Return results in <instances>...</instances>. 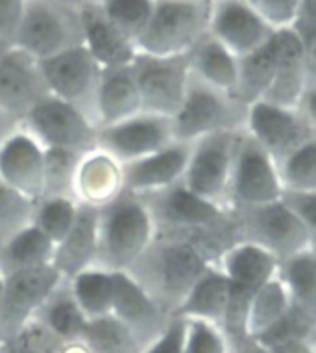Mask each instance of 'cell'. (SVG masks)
Instances as JSON below:
<instances>
[{"instance_id":"cell-18","label":"cell","mask_w":316,"mask_h":353,"mask_svg":"<svg viewBox=\"0 0 316 353\" xmlns=\"http://www.w3.org/2000/svg\"><path fill=\"white\" fill-rule=\"evenodd\" d=\"M190 143L174 141L172 145L150 156L122 165V187L133 194H150L176 185L184 180L189 161Z\"/></svg>"},{"instance_id":"cell-32","label":"cell","mask_w":316,"mask_h":353,"mask_svg":"<svg viewBox=\"0 0 316 353\" xmlns=\"http://www.w3.org/2000/svg\"><path fill=\"white\" fill-rule=\"evenodd\" d=\"M277 278L287 290L294 309L316 320V252L304 250L279 263Z\"/></svg>"},{"instance_id":"cell-36","label":"cell","mask_w":316,"mask_h":353,"mask_svg":"<svg viewBox=\"0 0 316 353\" xmlns=\"http://www.w3.org/2000/svg\"><path fill=\"white\" fill-rule=\"evenodd\" d=\"M287 192H316V135L277 163Z\"/></svg>"},{"instance_id":"cell-4","label":"cell","mask_w":316,"mask_h":353,"mask_svg":"<svg viewBox=\"0 0 316 353\" xmlns=\"http://www.w3.org/2000/svg\"><path fill=\"white\" fill-rule=\"evenodd\" d=\"M246 117L248 108L233 94L190 76L184 102L170 121L174 139L195 143L207 135L244 132Z\"/></svg>"},{"instance_id":"cell-27","label":"cell","mask_w":316,"mask_h":353,"mask_svg":"<svg viewBox=\"0 0 316 353\" xmlns=\"http://www.w3.org/2000/svg\"><path fill=\"white\" fill-rule=\"evenodd\" d=\"M231 283L219 265H211L196 279L189 294L185 296L181 305L174 314L187 320H201L209 324L219 325L224 320L226 307L230 300Z\"/></svg>"},{"instance_id":"cell-42","label":"cell","mask_w":316,"mask_h":353,"mask_svg":"<svg viewBox=\"0 0 316 353\" xmlns=\"http://www.w3.org/2000/svg\"><path fill=\"white\" fill-rule=\"evenodd\" d=\"M187 320V319H185ZM185 353H233L231 344L219 325L187 320Z\"/></svg>"},{"instance_id":"cell-28","label":"cell","mask_w":316,"mask_h":353,"mask_svg":"<svg viewBox=\"0 0 316 353\" xmlns=\"http://www.w3.org/2000/svg\"><path fill=\"white\" fill-rule=\"evenodd\" d=\"M190 76L207 85L233 94L239 58L207 32L187 52Z\"/></svg>"},{"instance_id":"cell-40","label":"cell","mask_w":316,"mask_h":353,"mask_svg":"<svg viewBox=\"0 0 316 353\" xmlns=\"http://www.w3.org/2000/svg\"><path fill=\"white\" fill-rule=\"evenodd\" d=\"M111 23L135 43L146 28L157 0H98Z\"/></svg>"},{"instance_id":"cell-41","label":"cell","mask_w":316,"mask_h":353,"mask_svg":"<svg viewBox=\"0 0 316 353\" xmlns=\"http://www.w3.org/2000/svg\"><path fill=\"white\" fill-rule=\"evenodd\" d=\"M63 342L48 333L37 320L13 333L0 347V353H61Z\"/></svg>"},{"instance_id":"cell-49","label":"cell","mask_w":316,"mask_h":353,"mask_svg":"<svg viewBox=\"0 0 316 353\" xmlns=\"http://www.w3.org/2000/svg\"><path fill=\"white\" fill-rule=\"evenodd\" d=\"M21 119L12 115L10 111L0 108V148L6 145V141L21 130Z\"/></svg>"},{"instance_id":"cell-7","label":"cell","mask_w":316,"mask_h":353,"mask_svg":"<svg viewBox=\"0 0 316 353\" xmlns=\"http://www.w3.org/2000/svg\"><path fill=\"white\" fill-rule=\"evenodd\" d=\"M233 216L237 239L257 244L279 263L309 248L304 224L285 198L244 211H233Z\"/></svg>"},{"instance_id":"cell-1","label":"cell","mask_w":316,"mask_h":353,"mask_svg":"<svg viewBox=\"0 0 316 353\" xmlns=\"http://www.w3.org/2000/svg\"><path fill=\"white\" fill-rule=\"evenodd\" d=\"M211 265H217V257L204 239L155 233L126 274L163 311L174 314L196 279Z\"/></svg>"},{"instance_id":"cell-33","label":"cell","mask_w":316,"mask_h":353,"mask_svg":"<svg viewBox=\"0 0 316 353\" xmlns=\"http://www.w3.org/2000/svg\"><path fill=\"white\" fill-rule=\"evenodd\" d=\"M70 287L87 320L113 313L115 274L100 268H87L70 279Z\"/></svg>"},{"instance_id":"cell-38","label":"cell","mask_w":316,"mask_h":353,"mask_svg":"<svg viewBox=\"0 0 316 353\" xmlns=\"http://www.w3.org/2000/svg\"><path fill=\"white\" fill-rule=\"evenodd\" d=\"M76 211L78 202L75 198H41L35 202L32 224L58 244L69 233Z\"/></svg>"},{"instance_id":"cell-31","label":"cell","mask_w":316,"mask_h":353,"mask_svg":"<svg viewBox=\"0 0 316 353\" xmlns=\"http://www.w3.org/2000/svg\"><path fill=\"white\" fill-rule=\"evenodd\" d=\"M54 250L56 243L30 224L0 248V272L6 278L19 270L48 267L54 259Z\"/></svg>"},{"instance_id":"cell-53","label":"cell","mask_w":316,"mask_h":353,"mask_svg":"<svg viewBox=\"0 0 316 353\" xmlns=\"http://www.w3.org/2000/svg\"><path fill=\"white\" fill-rule=\"evenodd\" d=\"M54 2H59V4H65V6L70 8H81L89 0H54Z\"/></svg>"},{"instance_id":"cell-54","label":"cell","mask_w":316,"mask_h":353,"mask_svg":"<svg viewBox=\"0 0 316 353\" xmlns=\"http://www.w3.org/2000/svg\"><path fill=\"white\" fill-rule=\"evenodd\" d=\"M6 333H4V330H2V325H0V347H2V344L6 342Z\"/></svg>"},{"instance_id":"cell-11","label":"cell","mask_w":316,"mask_h":353,"mask_svg":"<svg viewBox=\"0 0 316 353\" xmlns=\"http://www.w3.org/2000/svg\"><path fill=\"white\" fill-rule=\"evenodd\" d=\"M41 69L54 97L75 105L89 121L97 124V97L102 67L92 58L86 45L41 61Z\"/></svg>"},{"instance_id":"cell-45","label":"cell","mask_w":316,"mask_h":353,"mask_svg":"<svg viewBox=\"0 0 316 353\" xmlns=\"http://www.w3.org/2000/svg\"><path fill=\"white\" fill-rule=\"evenodd\" d=\"M185 336H187V320L172 314L163 333L150 344L144 353H185Z\"/></svg>"},{"instance_id":"cell-8","label":"cell","mask_w":316,"mask_h":353,"mask_svg":"<svg viewBox=\"0 0 316 353\" xmlns=\"http://www.w3.org/2000/svg\"><path fill=\"white\" fill-rule=\"evenodd\" d=\"M244 132L215 134L190 143L184 183L196 196L228 209L231 170Z\"/></svg>"},{"instance_id":"cell-20","label":"cell","mask_w":316,"mask_h":353,"mask_svg":"<svg viewBox=\"0 0 316 353\" xmlns=\"http://www.w3.org/2000/svg\"><path fill=\"white\" fill-rule=\"evenodd\" d=\"M113 314L130 327L144 350L161 335L172 316L163 311L126 272L115 274Z\"/></svg>"},{"instance_id":"cell-25","label":"cell","mask_w":316,"mask_h":353,"mask_svg":"<svg viewBox=\"0 0 316 353\" xmlns=\"http://www.w3.org/2000/svg\"><path fill=\"white\" fill-rule=\"evenodd\" d=\"M141 113V97L132 63L102 69L97 97V124L110 126Z\"/></svg>"},{"instance_id":"cell-13","label":"cell","mask_w":316,"mask_h":353,"mask_svg":"<svg viewBox=\"0 0 316 353\" xmlns=\"http://www.w3.org/2000/svg\"><path fill=\"white\" fill-rule=\"evenodd\" d=\"M172 121L168 117L141 111L121 122L100 126L97 148L121 165L132 163L174 143Z\"/></svg>"},{"instance_id":"cell-10","label":"cell","mask_w":316,"mask_h":353,"mask_svg":"<svg viewBox=\"0 0 316 353\" xmlns=\"http://www.w3.org/2000/svg\"><path fill=\"white\" fill-rule=\"evenodd\" d=\"M21 126L43 148L75 152L78 156L97 150L98 128L75 105L67 104L54 94H48L35 105L24 117Z\"/></svg>"},{"instance_id":"cell-39","label":"cell","mask_w":316,"mask_h":353,"mask_svg":"<svg viewBox=\"0 0 316 353\" xmlns=\"http://www.w3.org/2000/svg\"><path fill=\"white\" fill-rule=\"evenodd\" d=\"M35 202L0 180V248L34 220Z\"/></svg>"},{"instance_id":"cell-9","label":"cell","mask_w":316,"mask_h":353,"mask_svg":"<svg viewBox=\"0 0 316 353\" xmlns=\"http://www.w3.org/2000/svg\"><path fill=\"white\" fill-rule=\"evenodd\" d=\"M285 196L279 168L274 157L244 132L237 146L231 170L228 209L244 211L282 200Z\"/></svg>"},{"instance_id":"cell-55","label":"cell","mask_w":316,"mask_h":353,"mask_svg":"<svg viewBox=\"0 0 316 353\" xmlns=\"http://www.w3.org/2000/svg\"><path fill=\"white\" fill-rule=\"evenodd\" d=\"M2 289H4V274L0 272V294H2Z\"/></svg>"},{"instance_id":"cell-14","label":"cell","mask_w":316,"mask_h":353,"mask_svg":"<svg viewBox=\"0 0 316 353\" xmlns=\"http://www.w3.org/2000/svg\"><path fill=\"white\" fill-rule=\"evenodd\" d=\"M244 132L276 163L316 135V130L299 108H285L266 100L248 108Z\"/></svg>"},{"instance_id":"cell-5","label":"cell","mask_w":316,"mask_h":353,"mask_svg":"<svg viewBox=\"0 0 316 353\" xmlns=\"http://www.w3.org/2000/svg\"><path fill=\"white\" fill-rule=\"evenodd\" d=\"M139 196L148 208L155 233L195 235L222 232L235 224L233 211L196 196L181 181L163 191Z\"/></svg>"},{"instance_id":"cell-50","label":"cell","mask_w":316,"mask_h":353,"mask_svg":"<svg viewBox=\"0 0 316 353\" xmlns=\"http://www.w3.org/2000/svg\"><path fill=\"white\" fill-rule=\"evenodd\" d=\"M298 108L302 110V113L307 117V121L310 122V126L316 130V83L307 87V91H305L304 99H302Z\"/></svg>"},{"instance_id":"cell-17","label":"cell","mask_w":316,"mask_h":353,"mask_svg":"<svg viewBox=\"0 0 316 353\" xmlns=\"http://www.w3.org/2000/svg\"><path fill=\"white\" fill-rule=\"evenodd\" d=\"M48 94L39 59L17 47L0 54V108L23 121Z\"/></svg>"},{"instance_id":"cell-34","label":"cell","mask_w":316,"mask_h":353,"mask_svg":"<svg viewBox=\"0 0 316 353\" xmlns=\"http://www.w3.org/2000/svg\"><path fill=\"white\" fill-rule=\"evenodd\" d=\"M290 307L293 303H290L287 290L276 276L272 281L253 292L252 303H250V316H248L250 336L259 339L268 333L274 325L279 324L287 316Z\"/></svg>"},{"instance_id":"cell-22","label":"cell","mask_w":316,"mask_h":353,"mask_svg":"<svg viewBox=\"0 0 316 353\" xmlns=\"http://www.w3.org/2000/svg\"><path fill=\"white\" fill-rule=\"evenodd\" d=\"M276 70L265 100L270 104L298 108L309 87L304 47L294 28L276 32Z\"/></svg>"},{"instance_id":"cell-24","label":"cell","mask_w":316,"mask_h":353,"mask_svg":"<svg viewBox=\"0 0 316 353\" xmlns=\"http://www.w3.org/2000/svg\"><path fill=\"white\" fill-rule=\"evenodd\" d=\"M122 191L121 163L98 148L81 156L75 180L76 202L102 208Z\"/></svg>"},{"instance_id":"cell-23","label":"cell","mask_w":316,"mask_h":353,"mask_svg":"<svg viewBox=\"0 0 316 353\" xmlns=\"http://www.w3.org/2000/svg\"><path fill=\"white\" fill-rule=\"evenodd\" d=\"M97 232L98 208L78 202L76 219L69 233L54 250L52 267L58 270L61 278L72 279L92 267L97 257Z\"/></svg>"},{"instance_id":"cell-30","label":"cell","mask_w":316,"mask_h":353,"mask_svg":"<svg viewBox=\"0 0 316 353\" xmlns=\"http://www.w3.org/2000/svg\"><path fill=\"white\" fill-rule=\"evenodd\" d=\"M276 34L266 45L257 50L239 58V70H237V83L233 89L235 97L242 105L257 104L265 100L266 93L274 80L276 70Z\"/></svg>"},{"instance_id":"cell-15","label":"cell","mask_w":316,"mask_h":353,"mask_svg":"<svg viewBox=\"0 0 316 353\" xmlns=\"http://www.w3.org/2000/svg\"><path fill=\"white\" fill-rule=\"evenodd\" d=\"M61 279L52 265L19 270L4 278V289L0 294V325L6 336L17 333L34 320Z\"/></svg>"},{"instance_id":"cell-46","label":"cell","mask_w":316,"mask_h":353,"mask_svg":"<svg viewBox=\"0 0 316 353\" xmlns=\"http://www.w3.org/2000/svg\"><path fill=\"white\" fill-rule=\"evenodd\" d=\"M283 198L298 214L309 239V248L316 252V192H287Z\"/></svg>"},{"instance_id":"cell-47","label":"cell","mask_w":316,"mask_h":353,"mask_svg":"<svg viewBox=\"0 0 316 353\" xmlns=\"http://www.w3.org/2000/svg\"><path fill=\"white\" fill-rule=\"evenodd\" d=\"M298 37L302 41V47H304L307 80H309V85H313V83H316V30H313V32H302V34H298Z\"/></svg>"},{"instance_id":"cell-52","label":"cell","mask_w":316,"mask_h":353,"mask_svg":"<svg viewBox=\"0 0 316 353\" xmlns=\"http://www.w3.org/2000/svg\"><path fill=\"white\" fill-rule=\"evenodd\" d=\"M61 353H91V350H89L81 341H76L63 344V346H61Z\"/></svg>"},{"instance_id":"cell-19","label":"cell","mask_w":316,"mask_h":353,"mask_svg":"<svg viewBox=\"0 0 316 353\" xmlns=\"http://www.w3.org/2000/svg\"><path fill=\"white\" fill-rule=\"evenodd\" d=\"M45 148L21 126L0 148V180L30 200L43 196Z\"/></svg>"},{"instance_id":"cell-6","label":"cell","mask_w":316,"mask_h":353,"mask_svg":"<svg viewBox=\"0 0 316 353\" xmlns=\"http://www.w3.org/2000/svg\"><path fill=\"white\" fill-rule=\"evenodd\" d=\"M80 45H83L80 8L54 0L26 2L15 47L43 61Z\"/></svg>"},{"instance_id":"cell-35","label":"cell","mask_w":316,"mask_h":353,"mask_svg":"<svg viewBox=\"0 0 316 353\" xmlns=\"http://www.w3.org/2000/svg\"><path fill=\"white\" fill-rule=\"evenodd\" d=\"M81 342L91 353H144L137 336L113 313L89 320Z\"/></svg>"},{"instance_id":"cell-16","label":"cell","mask_w":316,"mask_h":353,"mask_svg":"<svg viewBox=\"0 0 316 353\" xmlns=\"http://www.w3.org/2000/svg\"><path fill=\"white\" fill-rule=\"evenodd\" d=\"M209 34L237 58H242L266 45L276 32L248 0H211Z\"/></svg>"},{"instance_id":"cell-21","label":"cell","mask_w":316,"mask_h":353,"mask_svg":"<svg viewBox=\"0 0 316 353\" xmlns=\"http://www.w3.org/2000/svg\"><path fill=\"white\" fill-rule=\"evenodd\" d=\"M83 45L102 69L130 65L137 56V48L103 13L98 0H89L80 8Z\"/></svg>"},{"instance_id":"cell-2","label":"cell","mask_w":316,"mask_h":353,"mask_svg":"<svg viewBox=\"0 0 316 353\" xmlns=\"http://www.w3.org/2000/svg\"><path fill=\"white\" fill-rule=\"evenodd\" d=\"M155 237L154 220L139 194L122 191L98 208L97 257L91 268L128 272Z\"/></svg>"},{"instance_id":"cell-48","label":"cell","mask_w":316,"mask_h":353,"mask_svg":"<svg viewBox=\"0 0 316 353\" xmlns=\"http://www.w3.org/2000/svg\"><path fill=\"white\" fill-rule=\"evenodd\" d=\"M298 34L302 32H313L316 30V0H302L299 13L293 26Z\"/></svg>"},{"instance_id":"cell-44","label":"cell","mask_w":316,"mask_h":353,"mask_svg":"<svg viewBox=\"0 0 316 353\" xmlns=\"http://www.w3.org/2000/svg\"><path fill=\"white\" fill-rule=\"evenodd\" d=\"M28 0H0V54L15 48Z\"/></svg>"},{"instance_id":"cell-43","label":"cell","mask_w":316,"mask_h":353,"mask_svg":"<svg viewBox=\"0 0 316 353\" xmlns=\"http://www.w3.org/2000/svg\"><path fill=\"white\" fill-rule=\"evenodd\" d=\"M248 4L265 19L274 32L293 28L302 0H248Z\"/></svg>"},{"instance_id":"cell-26","label":"cell","mask_w":316,"mask_h":353,"mask_svg":"<svg viewBox=\"0 0 316 353\" xmlns=\"http://www.w3.org/2000/svg\"><path fill=\"white\" fill-rule=\"evenodd\" d=\"M217 265L233 287L255 292L276 278L279 261L257 244L239 241L220 255Z\"/></svg>"},{"instance_id":"cell-29","label":"cell","mask_w":316,"mask_h":353,"mask_svg":"<svg viewBox=\"0 0 316 353\" xmlns=\"http://www.w3.org/2000/svg\"><path fill=\"white\" fill-rule=\"evenodd\" d=\"M34 320L63 344L81 341L83 330L89 322L72 292L70 279L65 278L52 290Z\"/></svg>"},{"instance_id":"cell-12","label":"cell","mask_w":316,"mask_h":353,"mask_svg":"<svg viewBox=\"0 0 316 353\" xmlns=\"http://www.w3.org/2000/svg\"><path fill=\"white\" fill-rule=\"evenodd\" d=\"M132 70L141 97V111L172 119L190 80L187 54L161 58L137 52Z\"/></svg>"},{"instance_id":"cell-3","label":"cell","mask_w":316,"mask_h":353,"mask_svg":"<svg viewBox=\"0 0 316 353\" xmlns=\"http://www.w3.org/2000/svg\"><path fill=\"white\" fill-rule=\"evenodd\" d=\"M211 0H157L135 41L139 54L184 56L209 32Z\"/></svg>"},{"instance_id":"cell-37","label":"cell","mask_w":316,"mask_h":353,"mask_svg":"<svg viewBox=\"0 0 316 353\" xmlns=\"http://www.w3.org/2000/svg\"><path fill=\"white\" fill-rule=\"evenodd\" d=\"M80 159L81 156L75 152L45 148V178L41 198H75L76 170Z\"/></svg>"},{"instance_id":"cell-51","label":"cell","mask_w":316,"mask_h":353,"mask_svg":"<svg viewBox=\"0 0 316 353\" xmlns=\"http://www.w3.org/2000/svg\"><path fill=\"white\" fill-rule=\"evenodd\" d=\"M231 352L233 353H272L268 347L263 344V342H259L257 339H246V341L239 342L235 346L231 347Z\"/></svg>"}]
</instances>
